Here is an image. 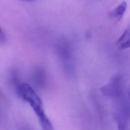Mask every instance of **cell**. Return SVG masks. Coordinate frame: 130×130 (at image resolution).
Masks as SVG:
<instances>
[{
  "mask_svg": "<svg viewBox=\"0 0 130 130\" xmlns=\"http://www.w3.org/2000/svg\"><path fill=\"white\" fill-rule=\"evenodd\" d=\"M17 93L32 109L42 130H54L51 122L46 114L43 103L34 89L28 84L21 83L17 86Z\"/></svg>",
  "mask_w": 130,
  "mask_h": 130,
  "instance_id": "1",
  "label": "cell"
},
{
  "mask_svg": "<svg viewBox=\"0 0 130 130\" xmlns=\"http://www.w3.org/2000/svg\"><path fill=\"white\" fill-rule=\"evenodd\" d=\"M121 78L119 75L113 76L109 82L101 88L103 95L109 98H118L122 92Z\"/></svg>",
  "mask_w": 130,
  "mask_h": 130,
  "instance_id": "2",
  "label": "cell"
},
{
  "mask_svg": "<svg viewBox=\"0 0 130 130\" xmlns=\"http://www.w3.org/2000/svg\"><path fill=\"white\" fill-rule=\"evenodd\" d=\"M126 2L123 1L109 13V17L115 21H118L120 20L122 18L126 11Z\"/></svg>",
  "mask_w": 130,
  "mask_h": 130,
  "instance_id": "3",
  "label": "cell"
},
{
  "mask_svg": "<svg viewBox=\"0 0 130 130\" xmlns=\"http://www.w3.org/2000/svg\"><path fill=\"white\" fill-rule=\"evenodd\" d=\"M117 47L121 49L130 47V27L127 28L116 42Z\"/></svg>",
  "mask_w": 130,
  "mask_h": 130,
  "instance_id": "4",
  "label": "cell"
},
{
  "mask_svg": "<svg viewBox=\"0 0 130 130\" xmlns=\"http://www.w3.org/2000/svg\"><path fill=\"white\" fill-rule=\"evenodd\" d=\"M117 126L118 130H129L125 120L123 119V118H119L118 119Z\"/></svg>",
  "mask_w": 130,
  "mask_h": 130,
  "instance_id": "5",
  "label": "cell"
},
{
  "mask_svg": "<svg viewBox=\"0 0 130 130\" xmlns=\"http://www.w3.org/2000/svg\"><path fill=\"white\" fill-rule=\"evenodd\" d=\"M128 96H129V97L130 98V85H129V87L128 88Z\"/></svg>",
  "mask_w": 130,
  "mask_h": 130,
  "instance_id": "6",
  "label": "cell"
},
{
  "mask_svg": "<svg viewBox=\"0 0 130 130\" xmlns=\"http://www.w3.org/2000/svg\"><path fill=\"white\" fill-rule=\"evenodd\" d=\"M22 1H31L33 0H22Z\"/></svg>",
  "mask_w": 130,
  "mask_h": 130,
  "instance_id": "7",
  "label": "cell"
}]
</instances>
